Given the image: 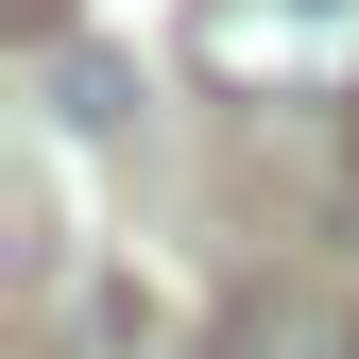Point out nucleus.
Segmentation results:
<instances>
[{
    "label": "nucleus",
    "instance_id": "f257e3e1",
    "mask_svg": "<svg viewBox=\"0 0 359 359\" xmlns=\"http://www.w3.org/2000/svg\"><path fill=\"white\" fill-rule=\"evenodd\" d=\"M189 69L205 86H359V0H189Z\"/></svg>",
    "mask_w": 359,
    "mask_h": 359
}]
</instances>
